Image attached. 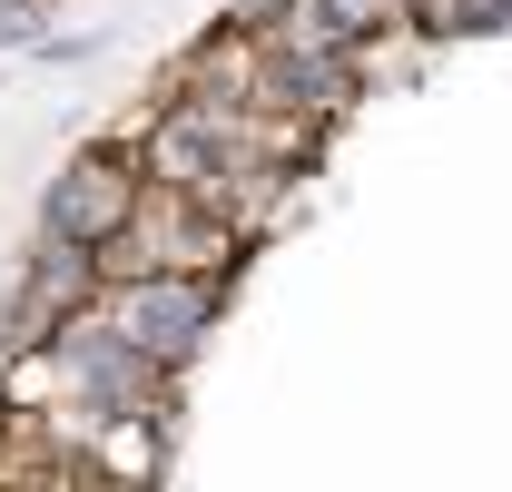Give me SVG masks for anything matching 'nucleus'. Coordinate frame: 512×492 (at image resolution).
<instances>
[{"label":"nucleus","mask_w":512,"mask_h":492,"mask_svg":"<svg viewBox=\"0 0 512 492\" xmlns=\"http://www.w3.org/2000/svg\"><path fill=\"white\" fill-rule=\"evenodd\" d=\"M0 374H10V365H0Z\"/></svg>","instance_id":"7"},{"label":"nucleus","mask_w":512,"mask_h":492,"mask_svg":"<svg viewBox=\"0 0 512 492\" xmlns=\"http://www.w3.org/2000/svg\"><path fill=\"white\" fill-rule=\"evenodd\" d=\"M20 40H40V0H0V50H20Z\"/></svg>","instance_id":"6"},{"label":"nucleus","mask_w":512,"mask_h":492,"mask_svg":"<svg viewBox=\"0 0 512 492\" xmlns=\"http://www.w3.org/2000/svg\"><path fill=\"white\" fill-rule=\"evenodd\" d=\"M99 315H109L158 374H178L197 345H207L217 276H109V286H99Z\"/></svg>","instance_id":"3"},{"label":"nucleus","mask_w":512,"mask_h":492,"mask_svg":"<svg viewBox=\"0 0 512 492\" xmlns=\"http://www.w3.org/2000/svg\"><path fill=\"white\" fill-rule=\"evenodd\" d=\"M50 384H60L69 404L89 414V424H119V414H158V394H168V374L148 365L138 345H128L109 315H69L60 335H50Z\"/></svg>","instance_id":"2"},{"label":"nucleus","mask_w":512,"mask_h":492,"mask_svg":"<svg viewBox=\"0 0 512 492\" xmlns=\"http://www.w3.org/2000/svg\"><path fill=\"white\" fill-rule=\"evenodd\" d=\"M237 246H247V227L227 207H207L188 187H138L128 227L99 246V286L109 276H227Z\"/></svg>","instance_id":"1"},{"label":"nucleus","mask_w":512,"mask_h":492,"mask_svg":"<svg viewBox=\"0 0 512 492\" xmlns=\"http://www.w3.org/2000/svg\"><path fill=\"white\" fill-rule=\"evenodd\" d=\"M493 20H512V0H434V30H444V40H463V30H493Z\"/></svg>","instance_id":"5"},{"label":"nucleus","mask_w":512,"mask_h":492,"mask_svg":"<svg viewBox=\"0 0 512 492\" xmlns=\"http://www.w3.org/2000/svg\"><path fill=\"white\" fill-rule=\"evenodd\" d=\"M138 187H148V178H138V158H128V148H109V138H99V148H79L60 178L40 187V237H50V246H89V256H99V246L128 227Z\"/></svg>","instance_id":"4"}]
</instances>
